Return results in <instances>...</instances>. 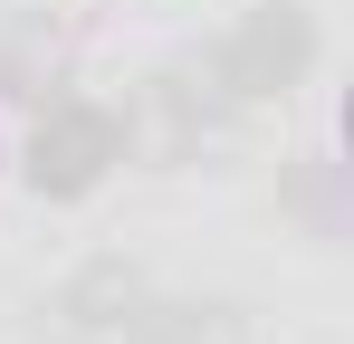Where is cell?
Instances as JSON below:
<instances>
[{"instance_id": "cell-1", "label": "cell", "mask_w": 354, "mask_h": 344, "mask_svg": "<svg viewBox=\"0 0 354 344\" xmlns=\"http://www.w3.org/2000/svg\"><path fill=\"white\" fill-rule=\"evenodd\" d=\"M316 57H326V29H316L306 0H249L230 29L201 48V67L221 77L230 106H268V96H288V86L316 77Z\"/></svg>"}, {"instance_id": "cell-6", "label": "cell", "mask_w": 354, "mask_h": 344, "mask_svg": "<svg viewBox=\"0 0 354 344\" xmlns=\"http://www.w3.org/2000/svg\"><path fill=\"white\" fill-rule=\"evenodd\" d=\"M278 211H288L306 239H345V163H335V153H306V163L278 182Z\"/></svg>"}, {"instance_id": "cell-2", "label": "cell", "mask_w": 354, "mask_h": 344, "mask_svg": "<svg viewBox=\"0 0 354 344\" xmlns=\"http://www.w3.org/2000/svg\"><path fill=\"white\" fill-rule=\"evenodd\" d=\"M134 153V124L96 96H39L29 134H19V182L39 201H86L106 172Z\"/></svg>"}, {"instance_id": "cell-5", "label": "cell", "mask_w": 354, "mask_h": 344, "mask_svg": "<svg viewBox=\"0 0 354 344\" xmlns=\"http://www.w3.org/2000/svg\"><path fill=\"white\" fill-rule=\"evenodd\" d=\"M124 344H249V316L230 296H153L124 316Z\"/></svg>"}, {"instance_id": "cell-4", "label": "cell", "mask_w": 354, "mask_h": 344, "mask_svg": "<svg viewBox=\"0 0 354 344\" xmlns=\"http://www.w3.org/2000/svg\"><path fill=\"white\" fill-rule=\"evenodd\" d=\"M144 306V268L124 258V249H96V258H77L58 278V296H48V316H58L67 344H106L124 335V316Z\"/></svg>"}, {"instance_id": "cell-3", "label": "cell", "mask_w": 354, "mask_h": 344, "mask_svg": "<svg viewBox=\"0 0 354 344\" xmlns=\"http://www.w3.org/2000/svg\"><path fill=\"white\" fill-rule=\"evenodd\" d=\"M239 115H249V106L221 96V77H211L201 57H182V67H153V77H144V106L124 115V124H134V144L153 134L163 153H201L211 134H230Z\"/></svg>"}]
</instances>
